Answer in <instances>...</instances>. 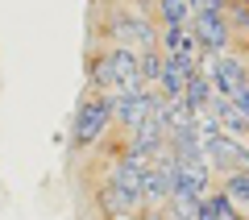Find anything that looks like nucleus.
Listing matches in <instances>:
<instances>
[{
  "label": "nucleus",
  "mask_w": 249,
  "mask_h": 220,
  "mask_svg": "<svg viewBox=\"0 0 249 220\" xmlns=\"http://www.w3.org/2000/svg\"><path fill=\"white\" fill-rule=\"evenodd\" d=\"M199 71L212 79L216 96L232 100L237 108L249 112V71L237 54H199Z\"/></svg>",
  "instance_id": "obj_1"
},
{
  "label": "nucleus",
  "mask_w": 249,
  "mask_h": 220,
  "mask_svg": "<svg viewBox=\"0 0 249 220\" xmlns=\"http://www.w3.org/2000/svg\"><path fill=\"white\" fill-rule=\"evenodd\" d=\"M108 125H112V104H108V96L104 92H83L79 108H75V121H71V146L83 150L91 141H100Z\"/></svg>",
  "instance_id": "obj_2"
},
{
  "label": "nucleus",
  "mask_w": 249,
  "mask_h": 220,
  "mask_svg": "<svg viewBox=\"0 0 249 220\" xmlns=\"http://www.w3.org/2000/svg\"><path fill=\"white\" fill-rule=\"evenodd\" d=\"M137 58H142V54H137V50H124V46H108L104 54H96L91 67H88L91 92H108V88H116V83L142 79V75H137Z\"/></svg>",
  "instance_id": "obj_3"
},
{
  "label": "nucleus",
  "mask_w": 249,
  "mask_h": 220,
  "mask_svg": "<svg viewBox=\"0 0 249 220\" xmlns=\"http://www.w3.org/2000/svg\"><path fill=\"white\" fill-rule=\"evenodd\" d=\"M108 37H112V46H124V50H158V29L150 25V17H142V13H129V9H116L112 17H108Z\"/></svg>",
  "instance_id": "obj_4"
},
{
  "label": "nucleus",
  "mask_w": 249,
  "mask_h": 220,
  "mask_svg": "<svg viewBox=\"0 0 249 220\" xmlns=\"http://www.w3.org/2000/svg\"><path fill=\"white\" fill-rule=\"evenodd\" d=\"M204 162L216 175H241V170H249V146L237 141V137L216 133V137L208 141V150H204Z\"/></svg>",
  "instance_id": "obj_5"
},
{
  "label": "nucleus",
  "mask_w": 249,
  "mask_h": 220,
  "mask_svg": "<svg viewBox=\"0 0 249 220\" xmlns=\"http://www.w3.org/2000/svg\"><path fill=\"white\" fill-rule=\"evenodd\" d=\"M191 34H196L199 50L204 54H229L232 42V25L224 13H204V17H191Z\"/></svg>",
  "instance_id": "obj_6"
},
{
  "label": "nucleus",
  "mask_w": 249,
  "mask_h": 220,
  "mask_svg": "<svg viewBox=\"0 0 249 220\" xmlns=\"http://www.w3.org/2000/svg\"><path fill=\"white\" fill-rule=\"evenodd\" d=\"M158 104H162V96H154V92H142V96L124 100L121 108H112V116H116V125H124V129L133 133V129H142V125L150 121L154 112H158Z\"/></svg>",
  "instance_id": "obj_7"
},
{
  "label": "nucleus",
  "mask_w": 249,
  "mask_h": 220,
  "mask_svg": "<svg viewBox=\"0 0 249 220\" xmlns=\"http://www.w3.org/2000/svg\"><path fill=\"white\" fill-rule=\"evenodd\" d=\"M175 191H187V195H196V200H208V191H212V166H208V162H178Z\"/></svg>",
  "instance_id": "obj_8"
},
{
  "label": "nucleus",
  "mask_w": 249,
  "mask_h": 220,
  "mask_svg": "<svg viewBox=\"0 0 249 220\" xmlns=\"http://www.w3.org/2000/svg\"><path fill=\"white\" fill-rule=\"evenodd\" d=\"M220 200L229 203L237 216H245V220H249V170H241V175H224Z\"/></svg>",
  "instance_id": "obj_9"
},
{
  "label": "nucleus",
  "mask_w": 249,
  "mask_h": 220,
  "mask_svg": "<svg viewBox=\"0 0 249 220\" xmlns=\"http://www.w3.org/2000/svg\"><path fill=\"white\" fill-rule=\"evenodd\" d=\"M162 29H187L191 25V0H154Z\"/></svg>",
  "instance_id": "obj_10"
},
{
  "label": "nucleus",
  "mask_w": 249,
  "mask_h": 220,
  "mask_svg": "<svg viewBox=\"0 0 249 220\" xmlns=\"http://www.w3.org/2000/svg\"><path fill=\"white\" fill-rule=\"evenodd\" d=\"M137 75H142L145 88H154V83H158V75H162V50H145L142 58H137Z\"/></svg>",
  "instance_id": "obj_11"
},
{
  "label": "nucleus",
  "mask_w": 249,
  "mask_h": 220,
  "mask_svg": "<svg viewBox=\"0 0 249 220\" xmlns=\"http://www.w3.org/2000/svg\"><path fill=\"white\" fill-rule=\"evenodd\" d=\"M199 220H245V216H237V212H232L220 195H208L204 208H199Z\"/></svg>",
  "instance_id": "obj_12"
},
{
  "label": "nucleus",
  "mask_w": 249,
  "mask_h": 220,
  "mask_svg": "<svg viewBox=\"0 0 249 220\" xmlns=\"http://www.w3.org/2000/svg\"><path fill=\"white\" fill-rule=\"evenodd\" d=\"M204 13H229V0H191V17H204Z\"/></svg>",
  "instance_id": "obj_13"
},
{
  "label": "nucleus",
  "mask_w": 249,
  "mask_h": 220,
  "mask_svg": "<svg viewBox=\"0 0 249 220\" xmlns=\"http://www.w3.org/2000/svg\"><path fill=\"white\" fill-rule=\"evenodd\" d=\"M229 17H232V29H241V34L249 37V9H237V4H232Z\"/></svg>",
  "instance_id": "obj_14"
},
{
  "label": "nucleus",
  "mask_w": 249,
  "mask_h": 220,
  "mask_svg": "<svg viewBox=\"0 0 249 220\" xmlns=\"http://www.w3.org/2000/svg\"><path fill=\"white\" fill-rule=\"evenodd\" d=\"M237 9H249V0H237Z\"/></svg>",
  "instance_id": "obj_15"
}]
</instances>
